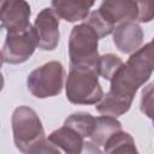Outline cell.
I'll return each mask as SVG.
<instances>
[{
	"mask_svg": "<svg viewBox=\"0 0 154 154\" xmlns=\"http://www.w3.org/2000/svg\"><path fill=\"white\" fill-rule=\"evenodd\" d=\"M65 88L67 100L75 105H94L103 95L97 69L91 66L70 65Z\"/></svg>",
	"mask_w": 154,
	"mask_h": 154,
	"instance_id": "obj_3",
	"label": "cell"
},
{
	"mask_svg": "<svg viewBox=\"0 0 154 154\" xmlns=\"http://www.w3.org/2000/svg\"><path fill=\"white\" fill-rule=\"evenodd\" d=\"M2 88H4V77H2V73L0 71V91L2 90Z\"/></svg>",
	"mask_w": 154,
	"mask_h": 154,
	"instance_id": "obj_20",
	"label": "cell"
},
{
	"mask_svg": "<svg viewBox=\"0 0 154 154\" xmlns=\"http://www.w3.org/2000/svg\"><path fill=\"white\" fill-rule=\"evenodd\" d=\"M2 63H4V57H2V52L0 51V69L2 66Z\"/></svg>",
	"mask_w": 154,
	"mask_h": 154,
	"instance_id": "obj_21",
	"label": "cell"
},
{
	"mask_svg": "<svg viewBox=\"0 0 154 154\" xmlns=\"http://www.w3.org/2000/svg\"><path fill=\"white\" fill-rule=\"evenodd\" d=\"M143 41V31L138 24L132 20L118 24L113 29V42L123 53H134Z\"/></svg>",
	"mask_w": 154,
	"mask_h": 154,
	"instance_id": "obj_10",
	"label": "cell"
},
{
	"mask_svg": "<svg viewBox=\"0 0 154 154\" xmlns=\"http://www.w3.org/2000/svg\"><path fill=\"white\" fill-rule=\"evenodd\" d=\"M53 146L58 149L60 148L63 152L69 154H78L83 152L84 138L70 126H61L54 130L47 138Z\"/></svg>",
	"mask_w": 154,
	"mask_h": 154,
	"instance_id": "obj_12",
	"label": "cell"
},
{
	"mask_svg": "<svg viewBox=\"0 0 154 154\" xmlns=\"http://www.w3.org/2000/svg\"><path fill=\"white\" fill-rule=\"evenodd\" d=\"M85 23H87L88 25H90V26L94 29V31L97 34L99 38H102V37L109 35V34L113 31V29H114L113 25H111L109 23H107V22L99 14L97 10H96V11H93V12L89 14V17L85 19Z\"/></svg>",
	"mask_w": 154,
	"mask_h": 154,
	"instance_id": "obj_17",
	"label": "cell"
},
{
	"mask_svg": "<svg viewBox=\"0 0 154 154\" xmlns=\"http://www.w3.org/2000/svg\"><path fill=\"white\" fill-rule=\"evenodd\" d=\"M122 65H123L122 59L114 54L108 53L105 55H99L97 73L99 76H102L105 79L111 81V78L114 76V73L119 70Z\"/></svg>",
	"mask_w": 154,
	"mask_h": 154,
	"instance_id": "obj_16",
	"label": "cell"
},
{
	"mask_svg": "<svg viewBox=\"0 0 154 154\" xmlns=\"http://www.w3.org/2000/svg\"><path fill=\"white\" fill-rule=\"evenodd\" d=\"M141 111L148 118H152L153 117V83H149L142 90Z\"/></svg>",
	"mask_w": 154,
	"mask_h": 154,
	"instance_id": "obj_19",
	"label": "cell"
},
{
	"mask_svg": "<svg viewBox=\"0 0 154 154\" xmlns=\"http://www.w3.org/2000/svg\"><path fill=\"white\" fill-rule=\"evenodd\" d=\"M37 47L43 51H53L59 43V17L52 8H43L34 23Z\"/></svg>",
	"mask_w": 154,
	"mask_h": 154,
	"instance_id": "obj_7",
	"label": "cell"
},
{
	"mask_svg": "<svg viewBox=\"0 0 154 154\" xmlns=\"http://www.w3.org/2000/svg\"><path fill=\"white\" fill-rule=\"evenodd\" d=\"M153 72V45L146 43L142 48L135 51L128 61L111 78V88L108 93L113 96L131 101L136 91L143 85Z\"/></svg>",
	"mask_w": 154,
	"mask_h": 154,
	"instance_id": "obj_1",
	"label": "cell"
},
{
	"mask_svg": "<svg viewBox=\"0 0 154 154\" xmlns=\"http://www.w3.org/2000/svg\"><path fill=\"white\" fill-rule=\"evenodd\" d=\"M36 47V36L31 24L24 30L7 32L2 47L4 61L7 64H22L34 54Z\"/></svg>",
	"mask_w": 154,
	"mask_h": 154,
	"instance_id": "obj_6",
	"label": "cell"
},
{
	"mask_svg": "<svg viewBox=\"0 0 154 154\" xmlns=\"http://www.w3.org/2000/svg\"><path fill=\"white\" fill-rule=\"evenodd\" d=\"M105 153H137L135 141L130 134L122 130L114 132L103 144Z\"/></svg>",
	"mask_w": 154,
	"mask_h": 154,
	"instance_id": "obj_14",
	"label": "cell"
},
{
	"mask_svg": "<svg viewBox=\"0 0 154 154\" xmlns=\"http://www.w3.org/2000/svg\"><path fill=\"white\" fill-rule=\"evenodd\" d=\"M95 0H52V10L66 22H78L88 17Z\"/></svg>",
	"mask_w": 154,
	"mask_h": 154,
	"instance_id": "obj_11",
	"label": "cell"
},
{
	"mask_svg": "<svg viewBox=\"0 0 154 154\" xmlns=\"http://www.w3.org/2000/svg\"><path fill=\"white\" fill-rule=\"evenodd\" d=\"M64 125L70 126L75 131H77L83 138H89L95 126V118L87 112H77L72 113L65 119Z\"/></svg>",
	"mask_w": 154,
	"mask_h": 154,
	"instance_id": "obj_15",
	"label": "cell"
},
{
	"mask_svg": "<svg viewBox=\"0 0 154 154\" xmlns=\"http://www.w3.org/2000/svg\"><path fill=\"white\" fill-rule=\"evenodd\" d=\"M64 67L59 61H48L31 71L26 85L29 91L38 99H46L60 94L64 84Z\"/></svg>",
	"mask_w": 154,
	"mask_h": 154,
	"instance_id": "obj_5",
	"label": "cell"
},
{
	"mask_svg": "<svg viewBox=\"0 0 154 154\" xmlns=\"http://www.w3.org/2000/svg\"><path fill=\"white\" fill-rule=\"evenodd\" d=\"M97 12L113 26L137 19V7L134 0H102Z\"/></svg>",
	"mask_w": 154,
	"mask_h": 154,
	"instance_id": "obj_9",
	"label": "cell"
},
{
	"mask_svg": "<svg viewBox=\"0 0 154 154\" xmlns=\"http://www.w3.org/2000/svg\"><path fill=\"white\" fill-rule=\"evenodd\" d=\"M119 130H122V124L114 117H109V116L97 117V118H95L94 130H93L91 135L89 136V143L100 150V147H103L105 142L114 132H117Z\"/></svg>",
	"mask_w": 154,
	"mask_h": 154,
	"instance_id": "obj_13",
	"label": "cell"
},
{
	"mask_svg": "<svg viewBox=\"0 0 154 154\" xmlns=\"http://www.w3.org/2000/svg\"><path fill=\"white\" fill-rule=\"evenodd\" d=\"M99 36L85 22L72 28L69 38L70 65L97 69Z\"/></svg>",
	"mask_w": 154,
	"mask_h": 154,
	"instance_id": "obj_4",
	"label": "cell"
},
{
	"mask_svg": "<svg viewBox=\"0 0 154 154\" xmlns=\"http://www.w3.org/2000/svg\"><path fill=\"white\" fill-rule=\"evenodd\" d=\"M13 141L22 153H59L46 137L42 123L37 113L29 106H19L12 114Z\"/></svg>",
	"mask_w": 154,
	"mask_h": 154,
	"instance_id": "obj_2",
	"label": "cell"
},
{
	"mask_svg": "<svg viewBox=\"0 0 154 154\" xmlns=\"http://www.w3.org/2000/svg\"><path fill=\"white\" fill-rule=\"evenodd\" d=\"M4 1H5V0H0V7H1V5L4 4Z\"/></svg>",
	"mask_w": 154,
	"mask_h": 154,
	"instance_id": "obj_22",
	"label": "cell"
},
{
	"mask_svg": "<svg viewBox=\"0 0 154 154\" xmlns=\"http://www.w3.org/2000/svg\"><path fill=\"white\" fill-rule=\"evenodd\" d=\"M137 7V19L141 23H148L154 17V0H134Z\"/></svg>",
	"mask_w": 154,
	"mask_h": 154,
	"instance_id": "obj_18",
	"label": "cell"
},
{
	"mask_svg": "<svg viewBox=\"0 0 154 154\" xmlns=\"http://www.w3.org/2000/svg\"><path fill=\"white\" fill-rule=\"evenodd\" d=\"M30 5L25 0H5L0 7V23L7 32L20 31L30 25Z\"/></svg>",
	"mask_w": 154,
	"mask_h": 154,
	"instance_id": "obj_8",
	"label": "cell"
}]
</instances>
